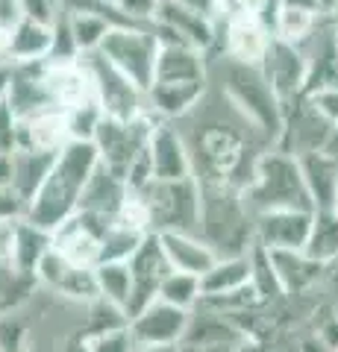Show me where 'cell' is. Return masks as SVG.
<instances>
[{
	"label": "cell",
	"instance_id": "obj_53",
	"mask_svg": "<svg viewBox=\"0 0 338 352\" xmlns=\"http://www.w3.org/2000/svg\"><path fill=\"white\" fill-rule=\"evenodd\" d=\"M318 3L324 6V12H326V15L335 12V9H338V0H318Z\"/></svg>",
	"mask_w": 338,
	"mask_h": 352
},
{
	"label": "cell",
	"instance_id": "obj_29",
	"mask_svg": "<svg viewBox=\"0 0 338 352\" xmlns=\"http://www.w3.org/2000/svg\"><path fill=\"white\" fill-rule=\"evenodd\" d=\"M253 279V261L247 256H221L209 270L200 276L203 300H218V296L235 294L250 285Z\"/></svg>",
	"mask_w": 338,
	"mask_h": 352
},
{
	"label": "cell",
	"instance_id": "obj_43",
	"mask_svg": "<svg viewBox=\"0 0 338 352\" xmlns=\"http://www.w3.org/2000/svg\"><path fill=\"white\" fill-rule=\"evenodd\" d=\"M21 135V118L9 109V103L0 106V153H15Z\"/></svg>",
	"mask_w": 338,
	"mask_h": 352
},
{
	"label": "cell",
	"instance_id": "obj_48",
	"mask_svg": "<svg viewBox=\"0 0 338 352\" xmlns=\"http://www.w3.org/2000/svg\"><path fill=\"white\" fill-rule=\"evenodd\" d=\"M0 188H12V153H0Z\"/></svg>",
	"mask_w": 338,
	"mask_h": 352
},
{
	"label": "cell",
	"instance_id": "obj_54",
	"mask_svg": "<svg viewBox=\"0 0 338 352\" xmlns=\"http://www.w3.org/2000/svg\"><path fill=\"white\" fill-rule=\"evenodd\" d=\"M332 214H338V188H335V200H332Z\"/></svg>",
	"mask_w": 338,
	"mask_h": 352
},
{
	"label": "cell",
	"instance_id": "obj_37",
	"mask_svg": "<svg viewBox=\"0 0 338 352\" xmlns=\"http://www.w3.org/2000/svg\"><path fill=\"white\" fill-rule=\"evenodd\" d=\"M68 21H71V32H74V41H77L80 56H89V53L101 50L106 32L112 30V24L103 15H94V12H68Z\"/></svg>",
	"mask_w": 338,
	"mask_h": 352
},
{
	"label": "cell",
	"instance_id": "obj_52",
	"mask_svg": "<svg viewBox=\"0 0 338 352\" xmlns=\"http://www.w3.org/2000/svg\"><path fill=\"white\" fill-rule=\"evenodd\" d=\"M324 153H330V156H332V159L338 162V124L332 126V132H330V141H326Z\"/></svg>",
	"mask_w": 338,
	"mask_h": 352
},
{
	"label": "cell",
	"instance_id": "obj_45",
	"mask_svg": "<svg viewBox=\"0 0 338 352\" xmlns=\"http://www.w3.org/2000/svg\"><path fill=\"white\" fill-rule=\"evenodd\" d=\"M18 9H21V15H27V18L53 24V18L59 15L62 6H59V0H18Z\"/></svg>",
	"mask_w": 338,
	"mask_h": 352
},
{
	"label": "cell",
	"instance_id": "obj_31",
	"mask_svg": "<svg viewBox=\"0 0 338 352\" xmlns=\"http://www.w3.org/2000/svg\"><path fill=\"white\" fill-rule=\"evenodd\" d=\"M303 168V179L312 197L315 212H332V200H335V188H338V162L330 153H309L300 159Z\"/></svg>",
	"mask_w": 338,
	"mask_h": 352
},
{
	"label": "cell",
	"instance_id": "obj_1",
	"mask_svg": "<svg viewBox=\"0 0 338 352\" xmlns=\"http://www.w3.org/2000/svg\"><path fill=\"white\" fill-rule=\"evenodd\" d=\"M177 129L189 147L194 179L203 185H233L244 191L259 159L274 147L215 85L206 88L191 115L177 120Z\"/></svg>",
	"mask_w": 338,
	"mask_h": 352
},
{
	"label": "cell",
	"instance_id": "obj_47",
	"mask_svg": "<svg viewBox=\"0 0 338 352\" xmlns=\"http://www.w3.org/2000/svg\"><path fill=\"white\" fill-rule=\"evenodd\" d=\"M177 3L194 9V12H200L206 18H215L218 15V0H177Z\"/></svg>",
	"mask_w": 338,
	"mask_h": 352
},
{
	"label": "cell",
	"instance_id": "obj_18",
	"mask_svg": "<svg viewBox=\"0 0 338 352\" xmlns=\"http://www.w3.org/2000/svg\"><path fill=\"white\" fill-rule=\"evenodd\" d=\"M259 68L268 76V82L277 91L282 106L297 100L300 94H306V56H303L300 44L274 38Z\"/></svg>",
	"mask_w": 338,
	"mask_h": 352
},
{
	"label": "cell",
	"instance_id": "obj_30",
	"mask_svg": "<svg viewBox=\"0 0 338 352\" xmlns=\"http://www.w3.org/2000/svg\"><path fill=\"white\" fill-rule=\"evenodd\" d=\"M127 182L121 176H115L112 170H106L103 164L94 170L92 182L85 185V194H83V203H80V212H89L94 217H103L112 223L118 208H121L124 197H127Z\"/></svg>",
	"mask_w": 338,
	"mask_h": 352
},
{
	"label": "cell",
	"instance_id": "obj_44",
	"mask_svg": "<svg viewBox=\"0 0 338 352\" xmlns=\"http://www.w3.org/2000/svg\"><path fill=\"white\" fill-rule=\"evenodd\" d=\"M309 103L315 106V112H318L324 120H330L335 126L338 124V85L332 88H318V91H309Z\"/></svg>",
	"mask_w": 338,
	"mask_h": 352
},
{
	"label": "cell",
	"instance_id": "obj_6",
	"mask_svg": "<svg viewBox=\"0 0 338 352\" xmlns=\"http://www.w3.org/2000/svg\"><path fill=\"white\" fill-rule=\"evenodd\" d=\"M30 340L27 352H92L85 332V305L36 291L27 302Z\"/></svg>",
	"mask_w": 338,
	"mask_h": 352
},
{
	"label": "cell",
	"instance_id": "obj_46",
	"mask_svg": "<svg viewBox=\"0 0 338 352\" xmlns=\"http://www.w3.org/2000/svg\"><path fill=\"white\" fill-rule=\"evenodd\" d=\"M27 214V203L12 191V188H0V226L15 223Z\"/></svg>",
	"mask_w": 338,
	"mask_h": 352
},
{
	"label": "cell",
	"instance_id": "obj_51",
	"mask_svg": "<svg viewBox=\"0 0 338 352\" xmlns=\"http://www.w3.org/2000/svg\"><path fill=\"white\" fill-rule=\"evenodd\" d=\"M177 352H233V349H221V346H200V344H180Z\"/></svg>",
	"mask_w": 338,
	"mask_h": 352
},
{
	"label": "cell",
	"instance_id": "obj_9",
	"mask_svg": "<svg viewBox=\"0 0 338 352\" xmlns=\"http://www.w3.org/2000/svg\"><path fill=\"white\" fill-rule=\"evenodd\" d=\"M150 206L154 232H198L200 226V182L194 176L185 179L154 182L145 191Z\"/></svg>",
	"mask_w": 338,
	"mask_h": 352
},
{
	"label": "cell",
	"instance_id": "obj_8",
	"mask_svg": "<svg viewBox=\"0 0 338 352\" xmlns=\"http://www.w3.org/2000/svg\"><path fill=\"white\" fill-rule=\"evenodd\" d=\"M159 50H162V41L154 32V24L150 27H138V24L112 27L101 44L103 56L112 62L118 71H124L136 85L145 88V91L156 80Z\"/></svg>",
	"mask_w": 338,
	"mask_h": 352
},
{
	"label": "cell",
	"instance_id": "obj_19",
	"mask_svg": "<svg viewBox=\"0 0 338 352\" xmlns=\"http://www.w3.org/2000/svg\"><path fill=\"white\" fill-rule=\"evenodd\" d=\"M315 212L279 208L256 214V244L265 250H306L312 241Z\"/></svg>",
	"mask_w": 338,
	"mask_h": 352
},
{
	"label": "cell",
	"instance_id": "obj_22",
	"mask_svg": "<svg viewBox=\"0 0 338 352\" xmlns=\"http://www.w3.org/2000/svg\"><path fill=\"white\" fill-rule=\"evenodd\" d=\"M209 82H154L147 88V112L162 124H177L203 100Z\"/></svg>",
	"mask_w": 338,
	"mask_h": 352
},
{
	"label": "cell",
	"instance_id": "obj_32",
	"mask_svg": "<svg viewBox=\"0 0 338 352\" xmlns=\"http://www.w3.org/2000/svg\"><path fill=\"white\" fill-rule=\"evenodd\" d=\"M53 44V24L21 15L12 27V47H9V62H39L50 56Z\"/></svg>",
	"mask_w": 338,
	"mask_h": 352
},
{
	"label": "cell",
	"instance_id": "obj_49",
	"mask_svg": "<svg viewBox=\"0 0 338 352\" xmlns=\"http://www.w3.org/2000/svg\"><path fill=\"white\" fill-rule=\"evenodd\" d=\"M9 85H12V65H0V106L9 100Z\"/></svg>",
	"mask_w": 338,
	"mask_h": 352
},
{
	"label": "cell",
	"instance_id": "obj_27",
	"mask_svg": "<svg viewBox=\"0 0 338 352\" xmlns=\"http://www.w3.org/2000/svg\"><path fill=\"white\" fill-rule=\"evenodd\" d=\"M324 18H326V12L318 0H277L271 30H274V38L303 44L321 27Z\"/></svg>",
	"mask_w": 338,
	"mask_h": 352
},
{
	"label": "cell",
	"instance_id": "obj_41",
	"mask_svg": "<svg viewBox=\"0 0 338 352\" xmlns=\"http://www.w3.org/2000/svg\"><path fill=\"white\" fill-rule=\"evenodd\" d=\"M133 346H136V338L129 332V323L118 329H106V332L89 338L92 352H133Z\"/></svg>",
	"mask_w": 338,
	"mask_h": 352
},
{
	"label": "cell",
	"instance_id": "obj_33",
	"mask_svg": "<svg viewBox=\"0 0 338 352\" xmlns=\"http://www.w3.org/2000/svg\"><path fill=\"white\" fill-rule=\"evenodd\" d=\"M56 156H53V153H36V150H15L12 153V191L24 203H30L32 197H36L41 182L47 179Z\"/></svg>",
	"mask_w": 338,
	"mask_h": 352
},
{
	"label": "cell",
	"instance_id": "obj_2",
	"mask_svg": "<svg viewBox=\"0 0 338 352\" xmlns=\"http://www.w3.org/2000/svg\"><path fill=\"white\" fill-rule=\"evenodd\" d=\"M97 168H101V156H97L92 141H71L68 147L59 150L47 179L41 182L36 197L27 203L24 217L53 232L74 212H80L85 185L92 182Z\"/></svg>",
	"mask_w": 338,
	"mask_h": 352
},
{
	"label": "cell",
	"instance_id": "obj_20",
	"mask_svg": "<svg viewBox=\"0 0 338 352\" xmlns=\"http://www.w3.org/2000/svg\"><path fill=\"white\" fill-rule=\"evenodd\" d=\"M189 317L191 311L171 305L165 300H154L145 305L138 314L129 317V332L138 344H168V346H180L189 329Z\"/></svg>",
	"mask_w": 338,
	"mask_h": 352
},
{
	"label": "cell",
	"instance_id": "obj_7",
	"mask_svg": "<svg viewBox=\"0 0 338 352\" xmlns=\"http://www.w3.org/2000/svg\"><path fill=\"white\" fill-rule=\"evenodd\" d=\"M162 124L150 112L138 115L133 120H115V118H103L94 129L92 144L101 156V164L106 170H112L115 176H127V170L138 162V156H145L154 138V129Z\"/></svg>",
	"mask_w": 338,
	"mask_h": 352
},
{
	"label": "cell",
	"instance_id": "obj_14",
	"mask_svg": "<svg viewBox=\"0 0 338 352\" xmlns=\"http://www.w3.org/2000/svg\"><path fill=\"white\" fill-rule=\"evenodd\" d=\"M36 282L41 291H47L59 300L77 302V305H89L97 296V273L94 267H83V264H74L65 256H59L56 250H50L41 267L36 270Z\"/></svg>",
	"mask_w": 338,
	"mask_h": 352
},
{
	"label": "cell",
	"instance_id": "obj_28",
	"mask_svg": "<svg viewBox=\"0 0 338 352\" xmlns=\"http://www.w3.org/2000/svg\"><path fill=\"white\" fill-rule=\"evenodd\" d=\"M159 241H162V250H165L173 270L191 273V276H203V273L218 261V252L206 244L198 232H162Z\"/></svg>",
	"mask_w": 338,
	"mask_h": 352
},
{
	"label": "cell",
	"instance_id": "obj_24",
	"mask_svg": "<svg viewBox=\"0 0 338 352\" xmlns=\"http://www.w3.org/2000/svg\"><path fill=\"white\" fill-rule=\"evenodd\" d=\"M71 126L68 115L62 109H47V112L30 115L21 120V135H18V150H36V153H56L71 144Z\"/></svg>",
	"mask_w": 338,
	"mask_h": 352
},
{
	"label": "cell",
	"instance_id": "obj_50",
	"mask_svg": "<svg viewBox=\"0 0 338 352\" xmlns=\"http://www.w3.org/2000/svg\"><path fill=\"white\" fill-rule=\"evenodd\" d=\"M133 352H177V346H168V344H138V340H136Z\"/></svg>",
	"mask_w": 338,
	"mask_h": 352
},
{
	"label": "cell",
	"instance_id": "obj_55",
	"mask_svg": "<svg viewBox=\"0 0 338 352\" xmlns=\"http://www.w3.org/2000/svg\"><path fill=\"white\" fill-rule=\"evenodd\" d=\"M101 3H106V6H118V0H101Z\"/></svg>",
	"mask_w": 338,
	"mask_h": 352
},
{
	"label": "cell",
	"instance_id": "obj_39",
	"mask_svg": "<svg viewBox=\"0 0 338 352\" xmlns=\"http://www.w3.org/2000/svg\"><path fill=\"white\" fill-rule=\"evenodd\" d=\"M145 238H147V235H141V232H133V229H127V226L112 223V226L106 229V238H103V258H101V264H106V261H127V258L138 250V244H141Z\"/></svg>",
	"mask_w": 338,
	"mask_h": 352
},
{
	"label": "cell",
	"instance_id": "obj_16",
	"mask_svg": "<svg viewBox=\"0 0 338 352\" xmlns=\"http://www.w3.org/2000/svg\"><path fill=\"white\" fill-rule=\"evenodd\" d=\"M274 32L259 15H238L218 24V41L209 56H230L244 65H262Z\"/></svg>",
	"mask_w": 338,
	"mask_h": 352
},
{
	"label": "cell",
	"instance_id": "obj_42",
	"mask_svg": "<svg viewBox=\"0 0 338 352\" xmlns=\"http://www.w3.org/2000/svg\"><path fill=\"white\" fill-rule=\"evenodd\" d=\"M162 0H118V12L127 18V24H138V27H150L159 12Z\"/></svg>",
	"mask_w": 338,
	"mask_h": 352
},
{
	"label": "cell",
	"instance_id": "obj_15",
	"mask_svg": "<svg viewBox=\"0 0 338 352\" xmlns=\"http://www.w3.org/2000/svg\"><path fill=\"white\" fill-rule=\"evenodd\" d=\"M127 267H129V279H133V296H129V317H133L145 305L159 300L162 282L168 279V273L173 267L165 256V250H162V241L156 232H150L141 241L138 250L127 258Z\"/></svg>",
	"mask_w": 338,
	"mask_h": 352
},
{
	"label": "cell",
	"instance_id": "obj_17",
	"mask_svg": "<svg viewBox=\"0 0 338 352\" xmlns=\"http://www.w3.org/2000/svg\"><path fill=\"white\" fill-rule=\"evenodd\" d=\"M271 261H274L277 279L286 296H318V291L330 285L335 270V264L315 258L306 250H274Z\"/></svg>",
	"mask_w": 338,
	"mask_h": 352
},
{
	"label": "cell",
	"instance_id": "obj_25",
	"mask_svg": "<svg viewBox=\"0 0 338 352\" xmlns=\"http://www.w3.org/2000/svg\"><path fill=\"white\" fill-rule=\"evenodd\" d=\"M53 250V232L45 226H36L32 220L21 217L12 223V232H9V250L6 258L15 264L21 273L36 279V270L41 267L45 256Z\"/></svg>",
	"mask_w": 338,
	"mask_h": 352
},
{
	"label": "cell",
	"instance_id": "obj_34",
	"mask_svg": "<svg viewBox=\"0 0 338 352\" xmlns=\"http://www.w3.org/2000/svg\"><path fill=\"white\" fill-rule=\"evenodd\" d=\"M39 291V282L21 273L6 256H0V317L24 308Z\"/></svg>",
	"mask_w": 338,
	"mask_h": 352
},
{
	"label": "cell",
	"instance_id": "obj_23",
	"mask_svg": "<svg viewBox=\"0 0 338 352\" xmlns=\"http://www.w3.org/2000/svg\"><path fill=\"white\" fill-rule=\"evenodd\" d=\"M150 162H154V176L159 182L194 176L189 147H185V138L177 129V124H159L154 129V138H150Z\"/></svg>",
	"mask_w": 338,
	"mask_h": 352
},
{
	"label": "cell",
	"instance_id": "obj_13",
	"mask_svg": "<svg viewBox=\"0 0 338 352\" xmlns=\"http://www.w3.org/2000/svg\"><path fill=\"white\" fill-rule=\"evenodd\" d=\"M112 226L103 217H94L89 212H74L65 223L53 229V250L74 264L83 267H97L103 258V238Z\"/></svg>",
	"mask_w": 338,
	"mask_h": 352
},
{
	"label": "cell",
	"instance_id": "obj_38",
	"mask_svg": "<svg viewBox=\"0 0 338 352\" xmlns=\"http://www.w3.org/2000/svg\"><path fill=\"white\" fill-rule=\"evenodd\" d=\"M306 252L315 258L338 264V214L332 212H315V226H312V241Z\"/></svg>",
	"mask_w": 338,
	"mask_h": 352
},
{
	"label": "cell",
	"instance_id": "obj_4",
	"mask_svg": "<svg viewBox=\"0 0 338 352\" xmlns=\"http://www.w3.org/2000/svg\"><path fill=\"white\" fill-rule=\"evenodd\" d=\"M198 235L218 252V258L247 256L256 247V214L247 206L244 191L233 188V185H203L200 182Z\"/></svg>",
	"mask_w": 338,
	"mask_h": 352
},
{
	"label": "cell",
	"instance_id": "obj_40",
	"mask_svg": "<svg viewBox=\"0 0 338 352\" xmlns=\"http://www.w3.org/2000/svg\"><path fill=\"white\" fill-rule=\"evenodd\" d=\"M53 62H74L80 59V50H77V41H74V32H71V21L68 12L59 9V15L53 18V44H50V56Z\"/></svg>",
	"mask_w": 338,
	"mask_h": 352
},
{
	"label": "cell",
	"instance_id": "obj_12",
	"mask_svg": "<svg viewBox=\"0 0 338 352\" xmlns=\"http://www.w3.org/2000/svg\"><path fill=\"white\" fill-rule=\"evenodd\" d=\"M154 32L162 44H189V47H198L203 53H212L218 41L215 18L194 12V9L177 3V0H162L159 3Z\"/></svg>",
	"mask_w": 338,
	"mask_h": 352
},
{
	"label": "cell",
	"instance_id": "obj_10",
	"mask_svg": "<svg viewBox=\"0 0 338 352\" xmlns=\"http://www.w3.org/2000/svg\"><path fill=\"white\" fill-rule=\"evenodd\" d=\"M80 59L89 68L97 103L103 109V118L133 120L147 112V91L141 85H136L124 71H118L101 50L89 53V56H80Z\"/></svg>",
	"mask_w": 338,
	"mask_h": 352
},
{
	"label": "cell",
	"instance_id": "obj_3",
	"mask_svg": "<svg viewBox=\"0 0 338 352\" xmlns=\"http://www.w3.org/2000/svg\"><path fill=\"white\" fill-rule=\"evenodd\" d=\"M209 85H215L277 147L282 129V100L259 65H244L230 56H209Z\"/></svg>",
	"mask_w": 338,
	"mask_h": 352
},
{
	"label": "cell",
	"instance_id": "obj_36",
	"mask_svg": "<svg viewBox=\"0 0 338 352\" xmlns=\"http://www.w3.org/2000/svg\"><path fill=\"white\" fill-rule=\"evenodd\" d=\"M159 300L177 305V308H182V311H194V308L203 302L200 276H191V273H182V270H171L168 279L162 282Z\"/></svg>",
	"mask_w": 338,
	"mask_h": 352
},
{
	"label": "cell",
	"instance_id": "obj_26",
	"mask_svg": "<svg viewBox=\"0 0 338 352\" xmlns=\"http://www.w3.org/2000/svg\"><path fill=\"white\" fill-rule=\"evenodd\" d=\"M154 82H209V53L189 44H162Z\"/></svg>",
	"mask_w": 338,
	"mask_h": 352
},
{
	"label": "cell",
	"instance_id": "obj_57",
	"mask_svg": "<svg viewBox=\"0 0 338 352\" xmlns=\"http://www.w3.org/2000/svg\"><path fill=\"white\" fill-rule=\"evenodd\" d=\"M0 352H3V349H0Z\"/></svg>",
	"mask_w": 338,
	"mask_h": 352
},
{
	"label": "cell",
	"instance_id": "obj_21",
	"mask_svg": "<svg viewBox=\"0 0 338 352\" xmlns=\"http://www.w3.org/2000/svg\"><path fill=\"white\" fill-rule=\"evenodd\" d=\"M300 47L306 56V94L338 85V38L330 15L321 21V27Z\"/></svg>",
	"mask_w": 338,
	"mask_h": 352
},
{
	"label": "cell",
	"instance_id": "obj_11",
	"mask_svg": "<svg viewBox=\"0 0 338 352\" xmlns=\"http://www.w3.org/2000/svg\"><path fill=\"white\" fill-rule=\"evenodd\" d=\"M330 132H332V124L315 112V106L309 103L306 94H300L297 100L282 106V129H279L277 147L303 159L309 153L324 150L326 141H330Z\"/></svg>",
	"mask_w": 338,
	"mask_h": 352
},
{
	"label": "cell",
	"instance_id": "obj_5",
	"mask_svg": "<svg viewBox=\"0 0 338 352\" xmlns=\"http://www.w3.org/2000/svg\"><path fill=\"white\" fill-rule=\"evenodd\" d=\"M244 200L253 208V214L279 212V208L315 212L306 179H303L300 159L279 147H271L265 156L259 159L253 179H250V185L244 188Z\"/></svg>",
	"mask_w": 338,
	"mask_h": 352
},
{
	"label": "cell",
	"instance_id": "obj_56",
	"mask_svg": "<svg viewBox=\"0 0 338 352\" xmlns=\"http://www.w3.org/2000/svg\"><path fill=\"white\" fill-rule=\"evenodd\" d=\"M21 352H27V349H21Z\"/></svg>",
	"mask_w": 338,
	"mask_h": 352
},
{
	"label": "cell",
	"instance_id": "obj_35",
	"mask_svg": "<svg viewBox=\"0 0 338 352\" xmlns=\"http://www.w3.org/2000/svg\"><path fill=\"white\" fill-rule=\"evenodd\" d=\"M97 273V294L101 300L118 305L129 317V296H133V279H129L127 261H106L94 267Z\"/></svg>",
	"mask_w": 338,
	"mask_h": 352
}]
</instances>
